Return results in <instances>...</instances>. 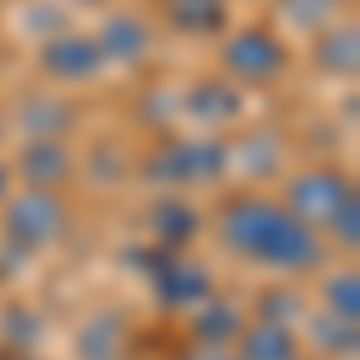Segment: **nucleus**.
Segmentation results:
<instances>
[{"label":"nucleus","mask_w":360,"mask_h":360,"mask_svg":"<svg viewBox=\"0 0 360 360\" xmlns=\"http://www.w3.org/2000/svg\"><path fill=\"white\" fill-rule=\"evenodd\" d=\"M293 356H298V341L278 322H264L245 336V360H293Z\"/></svg>","instance_id":"obj_11"},{"label":"nucleus","mask_w":360,"mask_h":360,"mask_svg":"<svg viewBox=\"0 0 360 360\" xmlns=\"http://www.w3.org/2000/svg\"><path fill=\"white\" fill-rule=\"evenodd\" d=\"M68 221V212H63V202L53 193H34L29 188L20 202H10V212H5V226H10V236L20 240V245H44V240H53L58 231Z\"/></svg>","instance_id":"obj_5"},{"label":"nucleus","mask_w":360,"mask_h":360,"mask_svg":"<svg viewBox=\"0 0 360 360\" xmlns=\"http://www.w3.org/2000/svg\"><path fill=\"white\" fill-rule=\"evenodd\" d=\"M356 274H346V278H336L332 283V317H346V327L356 322Z\"/></svg>","instance_id":"obj_17"},{"label":"nucleus","mask_w":360,"mask_h":360,"mask_svg":"<svg viewBox=\"0 0 360 360\" xmlns=\"http://www.w3.org/2000/svg\"><path fill=\"white\" fill-rule=\"evenodd\" d=\"M96 49L111 53L115 63H135V58H144V49H149V29L139 25V20H130V15H120V20L106 25V34H101Z\"/></svg>","instance_id":"obj_9"},{"label":"nucleus","mask_w":360,"mask_h":360,"mask_svg":"<svg viewBox=\"0 0 360 360\" xmlns=\"http://www.w3.org/2000/svg\"><path fill=\"white\" fill-rule=\"evenodd\" d=\"M154 288H159V298L173 307L183 303H202V298H212V274L193 264V259H178V255H154Z\"/></svg>","instance_id":"obj_6"},{"label":"nucleus","mask_w":360,"mask_h":360,"mask_svg":"<svg viewBox=\"0 0 360 360\" xmlns=\"http://www.w3.org/2000/svg\"><path fill=\"white\" fill-rule=\"evenodd\" d=\"M226 168V149L212 139H193V144H164V154L149 164L154 178L164 183H212Z\"/></svg>","instance_id":"obj_3"},{"label":"nucleus","mask_w":360,"mask_h":360,"mask_svg":"<svg viewBox=\"0 0 360 360\" xmlns=\"http://www.w3.org/2000/svg\"><path fill=\"white\" fill-rule=\"evenodd\" d=\"M10 360H34V356H10Z\"/></svg>","instance_id":"obj_20"},{"label":"nucleus","mask_w":360,"mask_h":360,"mask_svg":"<svg viewBox=\"0 0 360 360\" xmlns=\"http://www.w3.org/2000/svg\"><path fill=\"white\" fill-rule=\"evenodd\" d=\"M188 106H193L197 115H212V120H217V115H236V91L226 82H202Z\"/></svg>","instance_id":"obj_13"},{"label":"nucleus","mask_w":360,"mask_h":360,"mask_svg":"<svg viewBox=\"0 0 360 360\" xmlns=\"http://www.w3.org/2000/svg\"><path fill=\"white\" fill-rule=\"evenodd\" d=\"M49 106H53V101H34V106L25 111L29 130H34L39 139H58V130H63V125L72 120V111H49Z\"/></svg>","instance_id":"obj_16"},{"label":"nucleus","mask_w":360,"mask_h":360,"mask_svg":"<svg viewBox=\"0 0 360 360\" xmlns=\"http://www.w3.org/2000/svg\"><path fill=\"white\" fill-rule=\"evenodd\" d=\"M5 183H10V173H5V168H0V197H5Z\"/></svg>","instance_id":"obj_18"},{"label":"nucleus","mask_w":360,"mask_h":360,"mask_svg":"<svg viewBox=\"0 0 360 360\" xmlns=\"http://www.w3.org/2000/svg\"><path fill=\"white\" fill-rule=\"evenodd\" d=\"M197 336L207 341V346H217V341H231V336H240V317H236V307H212L207 317H197Z\"/></svg>","instance_id":"obj_15"},{"label":"nucleus","mask_w":360,"mask_h":360,"mask_svg":"<svg viewBox=\"0 0 360 360\" xmlns=\"http://www.w3.org/2000/svg\"><path fill=\"white\" fill-rule=\"evenodd\" d=\"M168 20H173L178 29H193V34L221 29L226 0H168Z\"/></svg>","instance_id":"obj_10"},{"label":"nucleus","mask_w":360,"mask_h":360,"mask_svg":"<svg viewBox=\"0 0 360 360\" xmlns=\"http://www.w3.org/2000/svg\"><path fill=\"white\" fill-rule=\"evenodd\" d=\"M25 178L34 183V193H53L63 188L68 178H72V154H68V144L63 139H34L25 149Z\"/></svg>","instance_id":"obj_8"},{"label":"nucleus","mask_w":360,"mask_h":360,"mask_svg":"<svg viewBox=\"0 0 360 360\" xmlns=\"http://www.w3.org/2000/svg\"><path fill=\"white\" fill-rule=\"evenodd\" d=\"M154 231H159L164 240H188L197 231V212L188 202H159V207H154Z\"/></svg>","instance_id":"obj_12"},{"label":"nucleus","mask_w":360,"mask_h":360,"mask_svg":"<svg viewBox=\"0 0 360 360\" xmlns=\"http://www.w3.org/2000/svg\"><path fill=\"white\" fill-rule=\"evenodd\" d=\"M221 240L236 255L274 269H312L322 259V240L307 231L298 217L264 197H236L221 212Z\"/></svg>","instance_id":"obj_1"},{"label":"nucleus","mask_w":360,"mask_h":360,"mask_svg":"<svg viewBox=\"0 0 360 360\" xmlns=\"http://www.w3.org/2000/svg\"><path fill=\"white\" fill-rule=\"evenodd\" d=\"M356 53H360L356 29H332L327 44H322V63H327L332 72H351V68H356Z\"/></svg>","instance_id":"obj_14"},{"label":"nucleus","mask_w":360,"mask_h":360,"mask_svg":"<svg viewBox=\"0 0 360 360\" xmlns=\"http://www.w3.org/2000/svg\"><path fill=\"white\" fill-rule=\"evenodd\" d=\"M221 63L236 77H245V82H269V77L283 72V44H278L269 29H240L226 44Z\"/></svg>","instance_id":"obj_4"},{"label":"nucleus","mask_w":360,"mask_h":360,"mask_svg":"<svg viewBox=\"0 0 360 360\" xmlns=\"http://www.w3.org/2000/svg\"><path fill=\"white\" fill-rule=\"evenodd\" d=\"M193 360H226V356H217V351H207V356H193Z\"/></svg>","instance_id":"obj_19"},{"label":"nucleus","mask_w":360,"mask_h":360,"mask_svg":"<svg viewBox=\"0 0 360 360\" xmlns=\"http://www.w3.org/2000/svg\"><path fill=\"white\" fill-rule=\"evenodd\" d=\"M44 68L53 77H68V82H86L101 68V49H96V39H82V34H58L44 49Z\"/></svg>","instance_id":"obj_7"},{"label":"nucleus","mask_w":360,"mask_h":360,"mask_svg":"<svg viewBox=\"0 0 360 360\" xmlns=\"http://www.w3.org/2000/svg\"><path fill=\"white\" fill-rule=\"evenodd\" d=\"M351 197H356V193H351L346 178H336V173H307V178L293 183V193H288L293 207H283V212L298 217V221L312 231V226H332L336 212H341Z\"/></svg>","instance_id":"obj_2"}]
</instances>
